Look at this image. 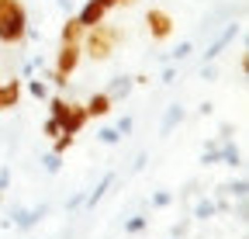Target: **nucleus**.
Masks as SVG:
<instances>
[{"label":"nucleus","instance_id":"f257e3e1","mask_svg":"<svg viewBox=\"0 0 249 239\" xmlns=\"http://www.w3.org/2000/svg\"><path fill=\"white\" fill-rule=\"evenodd\" d=\"M121 28L118 24H107V21H101V24H93V28H87L83 32V38H80V49H83V55H90L93 63H107V59L114 55V49L121 45Z\"/></svg>","mask_w":249,"mask_h":239},{"label":"nucleus","instance_id":"f03ea898","mask_svg":"<svg viewBox=\"0 0 249 239\" xmlns=\"http://www.w3.org/2000/svg\"><path fill=\"white\" fill-rule=\"evenodd\" d=\"M24 38H28V11L21 0H11L0 11V45H21Z\"/></svg>","mask_w":249,"mask_h":239},{"label":"nucleus","instance_id":"7ed1b4c3","mask_svg":"<svg viewBox=\"0 0 249 239\" xmlns=\"http://www.w3.org/2000/svg\"><path fill=\"white\" fill-rule=\"evenodd\" d=\"M49 215V204H35V208H21V204H11L7 208V219H4V229H21V232H31L42 219Z\"/></svg>","mask_w":249,"mask_h":239},{"label":"nucleus","instance_id":"20e7f679","mask_svg":"<svg viewBox=\"0 0 249 239\" xmlns=\"http://www.w3.org/2000/svg\"><path fill=\"white\" fill-rule=\"evenodd\" d=\"M145 28H149V38H152V42H166V38L173 35L177 21H173L170 11H163V7H149V11H145Z\"/></svg>","mask_w":249,"mask_h":239},{"label":"nucleus","instance_id":"39448f33","mask_svg":"<svg viewBox=\"0 0 249 239\" xmlns=\"http://www.w3.org/2000/svg\"><path fill=\"white\" fill-rule=\"evenodd\" d=\"M80 55H83L80 42H59V52H55V70H59V73H66V76H73V73H76V66H80Z\"/></svg>","mask_w":249,"mask_h":239},{"label":"nucleus","instance_id":"423d86ee","mask_svg":"<svg viewBox=\"0 0 249 239\" xmlns=\"http://www.w3.org/2000/svg\"><path fill=\"white\" fill-rule=\"evenodd\" d=\"M235 35H239V24H235V21H232V24H225V28H222V35H218V38L204 49V63H214V59H218V55H222V52L235 42Z\"/></svg>","mask_w":249,"mask_h":239},{"label":"nucleus","instance_id":"0eeeda50","mask_svg":"<svg viewBox=\"0 0 249 239\" xmlns=\"http://www.w3.org/2000/svg\"><path fill=\"white\" fill-rule=\"evenodd\" d=\"M80 24H83V32L87 28H93V24H101L104 18H107V7L104 4H97V0H87L83 7H76V14H73Z\"/></svg>","mask_w":249,"mask_h":239},{"label":"nucleus","instance_id":"6e6552de","mask_svg":"<svg viewBox=\"0 0 249 239\" xmlns=\"http://www.w3.org/2000/svg\"><path fill=\"white\" fill-rule=\"evenodd\" d=\"M114 181H118V173H114V170H107V173L101 177V181H97V187L87 191V198H83V208H87V212H93V208H97V204L104 201V194L114 187Z\"/></svg>","mask_w":249,"mask_h":239},{"label":"nucleus","instance_id":"1a4fd4ad","mask_svg":"<svg viewBox=\"0 0 249 239\" xmlns=\"http://www.w3.org/2000/svg\"><path fill=\"white\" fill-rule=\"evenodd\" d=\"M87 122H90L87 108H83V104H70V114H66V122H62V132H70V135H80Z\"/></svg>","mask_w":249,"mask_h":239},{"label":"nucleus","instance_id":"9d476101","mask_svg":"<svg viewBox=\"0 0 249 239\" xmlns=\"http://www.w3.org/2000/svg\"><path fill=\"white\" fill-rule=\"evenodd\" d=\"M21 80H4L0 83V111H11V108H18V101H21Z\"/></svg>","mask_w":249,"mask_h":239},{"label":"nucleus","instance_id":"9b49d317","mask_svg":"<svg viewBox=\"0 0 249 239\" xmlns=\"http://www.w3.org/2000/svg\"><path fill=\"white\" fill-rule=\"evenodd\" d=\"M183 118H187V108H183V104H170L166 114H163V122H160V135H163V139L173 135V129L183 122Z\"/></svg>","mask_w":249,"mask_h":239},{"label":"nucleus","instance_id":"f8f14e48","mask_svg":"<svg viewBox=\"0 0 249 239\" xmlns=\"http://www.w3.org/2000/svg\"><path fill=\"white\" fill-rule=\"evenodd\" d=\"M83 108H87V114H90V118H104V114L114 108V101H111L104 91H97V94H90V101H87Z\"/></svg>","mask_w":249,"mask_h":239},{"label":"nucleus","instance_id":"ddd939ff","mask_svg":"<svg viewBox=\"0 0 249 239\" xmlns=\"http://www.w3.org/2000/svg\"><path fill=\"white\" fill-rule=\"evenodd\" d=\"M132 87H135V80H132V76H114V80L107 83V91H104V94H107L111 101H124V97L132 94Z\"/></svg>","mask_w":249,"mask_h":239},{"label":"nucleus","instance_id":"4468645a","mask_svg":"<svg viewBox=\"0 0 249 239\" xmlns=\"http://www.w3.org/2000/svg\"><path fill=\"white\" fill-rule=\"evenodd\" d=\"M45 101H49V118H55L59 129H62V122H66V114H70V101L62 94H49Z\"/></svg>","mask_w":249,"mask_h":239},{"label":"nucleus","instance_id":"2eb2a0df","mask_svg":"<svg viewBox=\"0 0 249 239\" xmlns=\"http://www.w3.org/2000/svg\"><path fill=\"white\" fill-rule=\"evenodd\" d=\"M80 38H83V24L73 14H66V24H62V32H59V42H80Z\"/></svg>","mask_w":249,"mask_h":239},{"label":"nucleus","instance_id":"dca6fc26","mask_svg":"<svg viewBox=\"0 0 249 239\" xmlns=\"http://www.w3.org/2000/svg\"><path fill=\"white\" fill-rule=\"evenodd\" d=\"M201 163H204V166H218V163H222V139H218V135H214V139L204 146Z\"/></svg>","mask_w":249,"mask_h":239},{"label":"nucleus","instance_id":"f3484780","mask_svg":"<svg viewBox=\"0 0 249 239\" xmlns=\"http://www.w3.org/2000/svg\"><path fill=\"white\" fill-rule=\"evenodd\" d=\"M121 229H124V236H142V232L149 229V215H142V212H139V215H132V219H124V225H121Z\"/></svg>","mask_w":249,"mask_h":239},{"label":"nucleus","instance_id":"a211bd4d","mask_svg":"<svg viewBox=\"0 0 249 239\" xmlns=\"http://www.w3.org/2000/svg\"><path fill=\"white\" fill-rule=\"evenodd\" d=\"M218 215V204L211 201V198H201L197 204H194V219L197 222H208V219H214Z\"/></svg>","mask_w":249,"mask_h":239},{"label":"nucleus","instance_id":"6ab92c4d","mask_svg":"<svg viewBox=\"0 0 249 239\" xmlns=\"http://www.w3.org/2000/svg\"><path fill=\"white\" fill-rule=\"evenodd\" d=\"M173 201H177L173 191H156V194L149 198V208H152V212H163V208H170Z\"/></svg>","mask_w":249,"mask_h":239},{"label":"nucleus","instance_id":"aec40b11","mask_svg":"<svg viewBox=\"0 0 249 239\" xmlns=\"http://www.w3.org/2000/svg\"><path fill=\"white\" fill-rule=\"evenodd\" d=\"M73 142H76V135H70V132H59V135L52 139V153L66 156V149H73Z\"/></svg>","mask_w":249,"mask_h":239},{"label":"nucleus","instance_id":"412c9836","mask_svg":"<svg viewBox=\"0 0 249 239\" xmlns=\"http://www.w3.org/2000/svg\"><path fill=\"white\" fill-rule=\"evenodd\" d=\"M249 194V184H246V177H235V181L225 187V198H235V201H242Z\"/></svg>","mask_w":249,"mask_h":239},{"label":"nucleus","instance_id":"4be33fe9","mask_svg":"<svg viewBox=\"0 0 249 239\" xmlns=\"http://www.w3.org/2000/svg\"><path fill=\"white\" fill-rule=\"evenodd\" d=\"M28 94L35 97V101H45L49 97V83L45 80H28Z\"/></svg>","mask_w":249,"mask_h":239},{"label":"nucleus","instance_id":"5701e85b","mask_svg":"<svg viewBox=\"0 0 249 239\" xmlns=\"http://www.w3.org/2000/svg\"><path fill=\"white\" fill-rule=\"evenodd\" d=\"M42 170H45V173H59V170H62V156H59V153H45V156H42Z\"/></svg>","mask_w":249,"mask_h":239},{"label":"nucleus","instance_id":"b1692460","mask_svg":"<svg viewBox=\"0 0 249 239\" xmlns=\"http://www.w3.org/2000/svg\"><path fill=\"white\" fill-rule=\"evenodd\" d=\"M97 142H101V146H118L121 135H118V129L111 125V129H101V132H97Z\"/></svg>","mask_w":249,"mask_h":239},{"label":"nucleus","instance_id":"393cba45","mask_svg":"<svg viewBox=\"0 0 249 239\" xmlns=\"http://www.w3.org/2000/svg\"><path fill=\"white\" fill-rule=\"evenodd\" d=\"M191 52H194V45H191V42H180V45L170 52V63H183V59L191 55Z\"/></svg>","mask_w":249,"mask_h":239},{"label":"nucleus","instance_id":"a878e982","mask_svg":"<svg viewBox=\"0 0 249 239\" xmlns=\"http://www.w3.org/2000/svg\"><path fill=\"white\" fill-rule=\"evenodd\" d=\"M45 80H49V83L55 87V91H62V87H66V83H70V76H66V73H59L55 66H52V70L45 73Z\"/></svg>","mask_w":249,"mask_h":239},{"label":"nucleus","instance_id":"bb28decb","mask_svg":"<svg viewBox=\"0 0 249 239\" xmlns=\"http://www.w3.org/2000/svg\"><path fill=\"white\" fill-rule=\"evenodd\" d=\"M7 184H11V163L0 166V204H4V194H7Z\"/></svg>","mask_w":249,"mask_h":239},{"label":"nucleus","instance_id":"cd10ccee","mask_svg":"<svg viewBox=\"0 0 249 239\" xmlns=\"http://www.w3.org/2000/svg\"><path fill=\"white\" fill-rule=\"evenodd\" d=\"M83 198H87V191H76L73 198H66V212L73 215V212H80V208H83Z\"/></svg>","mask_w":249,"mask_h":239},{"label":"nucleus","instance_id":"c85d7f7f","mask_svg":"<svg viewBox=\"0 0 249 239\" xmlns=\"http://www.w3.org/2000/svg\"><path fill=\"white\" fill-rule=\"evenodd\" d=\"M114 129H118V135H121V139H124V135H132V129H135V118H132V114H124Z\"/></svg>","mask_w":249,"mask_h":239},{"label":"nucleus","instance_id":"c756f323","mask_svg":"<svg viewBox=\"0 0 249 239\" xmlns=\"http://www.w3.org/2000/svg\"><path fill=\"white\" fill-rule=\"evenodd\" d=\"M42 132H45L49 139H55V135H59L62 129H59V122H55V118H45V125H42Z\"/></svg>","mask_w":249,"mask_h":239},{"label":"nucleus","instance_id":"7c9ffc66","mask_svg":"<svg viewBox=\"0 0 249 239\" xmlns=\"http://www.w3.org/2000/svg\"><path fill=\"white\" fill-rule=\"evenodd\" d=\"M160 80H163V83H173V80H177V66H173V63H166V66H163V73H160Z\"/></svg>","mask_w":249,"mask_h":239},{"label":"nucleus","instance_id":"2f4dec72","mask_svg":"<svg viewBox=\"0 0 249 239\" xmlns=\"http://www.w3.org/2000/svg\"><path fill=\"white\" fill-rule=\"evenodd\" d=\"M201 76H204V80L211 83V80L218 76V66H214V63H204V70H201Z\"/></svg>","mask_w":249,"mask_h":239},{"label":"nucleus","instance_id":"473e14b6","mask_svg":"<svg viewBox=\"0 0 249 239\" xmlns=\"http://www.w3.org/2000/svg\"><path fill=\"white\" fill-rule=\"evenodd\" d=\"M55 7H59V11H66V14H70V11H73V0H55Z\"/></svg>","mask_w":249,"mask_h":239},{"label":"nucleus","instance_id":"72a5a7b5","mask_svg":"<svg viewBox=\"0 0 249 239\" xmlns=\"http://www.w3.org/2000/svg\"><path fill=\"white\" fill-rule=\"evenodd\" d=\"M97 4H104L107 11H114V7H121V0H97Z\"/></svg>","mask_w":249,"mask_h":239},{"label":"nucleus","instance_id":"f704fd0d","mask_svg":"<svg viewBox=\"0 0 249 239\" xmlns=\"http://www.w3.org/2000/svg\"><path fill=\"white\" fill-rule=\"evenodd\" d=\"M132 4H135V0H121V7H132Z\"/></svg>","mask_w":249,"mask_h":239},{"label":"nucleus","instance_id":"c9c22d12","mask_svg":"<svg viewBox=\"0 0 249 239\" xmlns=\"http://www.w3.org/2000/svg\"><path fill=\"white\" fill-rule=\"evenodd\" d=\"M7 4H11V0H0V11H4V7H7Z\"/></svg>","mask_w":249,"mask_h":239},{"label":"nucleus","instance_id":"e433bc0d","mask_svg":"<svg viewBox=\"0 0 249 239\" xmlns=\"http://www.w3.org/2000/svg\"><path fill=\"white\" fill-rule=\"evenodd\" d=\"M173 239H177V236H173Z\"/></svg>","mask_w":249,"mask_h":239}]
</instances>
